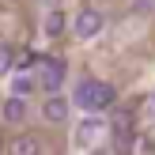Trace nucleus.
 <instances>
[{"label":"nucleus","instance_id":"obj_1","mask_svg":"<svg viewBox=\"0 0 155 155\" xmlns=\"http://www.w3.org/2000/svg\"><path fill=\"white\" fill-rule=\"evenodd\" d=\"M76 102L83 106V110H91V114H102V110H110L114 102H117V91L110 87V83H102V80H80L76 83Z\"/></svg>","mask_w":155,"mask_h":155},{"label":"nucleus","instance_id":"obj_2","mask_svg":"<svg viewBox=\"0 0 155 155\" xmlns=\"http://www.w3.org/2000/svg\"><path fill=\"white\" fill-rule=\"evenodd\" d=\"M38 83L45 87V95H61V83H64V61H45L42 72H38Z\"/></svg>","mask_w":155,"mask_h":155},{"label":"nucleus","instance_id":"obj_3","mask_svg":"<svg viewBox=\"0 0 155 155\" xmlns=\"http://www.w3.org/2000/svg\"><path fill=\"white\" fill-rule=\"evenodd\" d=\"M72 30H76V38H95L98 30H102V12H95V8H83V12L76 15Z\"/></svg>","mask_w":155,"mask_h":155},{"label":"nucleus","instance_id":"obj_4","mask_svg":"<svg viewBox=\"0 0 155 155\" xmlns=\"http://www.w3.org/2000/svg\"><path fill=\"white\" fill-rule=\"evenodd\" d=\"M42 117L53 121V125L68 121V98H64V95H49V98L42 102Z\"/></svg>","mask_w":155,"mask_h":155},{"label":"nucleus","instance_id":"obj_5","mask_svg":"<svg viewBox=\"0 0 155 155\" xmlns=\"http://www.w3.org/2000/svg\"><path fill=\"white\" fill-rule=\"evenodd\" d=\"M42 151H45V144H42V136H34V133L15 136V144H12V155H42Z\"/></svg>","mask_w":155,"mask_h":155},{"label":"nucleus","instance_id":"obj_6","mask_svg":"<svg viewBox=\"0 0 155 155\" xmlns=\"http://www.w3.org/2000/svg\"><path fill=\"white\" fill-rule=\"evenodd\" d=\"M27 117V98H19V95H12L4 102V121H12V125H19V121Z\"/></svg>","mask_w":155,"mask_h":155},{"label":"nucleus","instance_id":"obj_7","mask_svg":"<svg viewBox=\"0 0 155 155\" xmlns=\"http://www.w3.org/2000/svg\"><path fill=\"white\" fill-rule=\"evenodd\" d=\"M34 87H38L34 76H15V80H12V95H19V98H27Z\"/></svg>","mask_w":155,"mask_h":155},{"label":"nucleus","instance_id":"obj_8","mask_svg":"<svg viewBox=\"0 0 155 155\" xmlns=\"http://www.w3.org/2000/svg\"><path fill=\"white\" fill-rule=\"evenodd\" d=\"M114 144H117V151H121V155H125V151H129V144H133V133H129L125 117H121V125L114 129Z\"/></svg>","mask_w":155,"mask_h":155},{"label":"nucleus","instance_id":"obj_9","mask_svg":"<svg viewBox=\"0 0 155 155\" xmlns=\"http://www.w3.org/2000/svg\"><path fill=\"white\" fill-rule=\"evenodd\" d=\"M61 30H64V15H61L57 8H53V12L45 15V34H49V38H57Z\"/></svg>","mask_w":155,"mask_h":155},{"label":"nucleus","instance_id":"obj_10","mask_svg":"<svg viewBox=\"0 0 155 155\" xmlns=\"http://www.w3.org/2000/svg\"><path fill=\"white\" fill-rule=\"evenodd\" d=\"M12 64H15V49L12 45H0V76L12 72Z\"/></svg>","mask_w":155,"mask_h":155}]
</instances>
